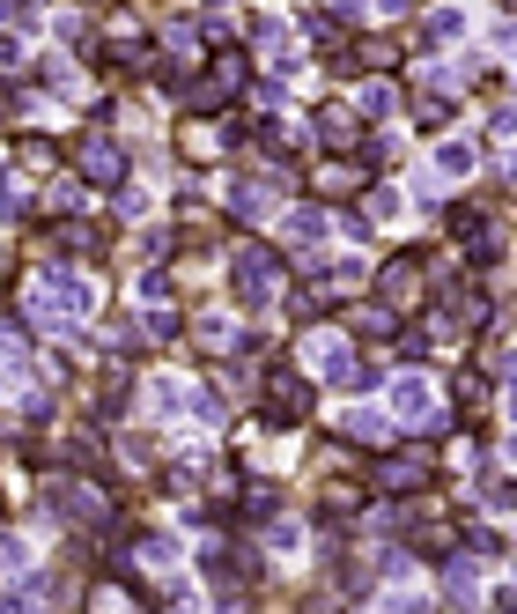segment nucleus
Instances as JSON below:
<instances>
[{"label":"nucleus","instance_id":"obj_1","mask_svg":"<svg viewBox=\"0 0 517 614\" xmlns=\"http://www.w3.org/2000/svg\"><path fill=\"white\" fill-rule=\"evenodd\" d=\"M281 282H289V267H281L266 245H244L237 259H229V289H237L244 311H266V304L281 296Z\"/></svg>","mask_w":517,"mask_h":614},{"label":"nucleus","instance_id":"obj_2","mask_svg":"<svg viewBox=\"0 0 517 614\" xmlns=\"http://www.w3.org/2000/svg\"><path fill=\"white\" fill-rule=\"evenodd\" d=\"M259 415L274 422V430H296L303 415H311V378L303 370H266V393H259Z\"/></svg>","mask_w":517,"mask_h":614},{"label":"nucleus","instance_id":"obj_3","mask_svg":"<svg viewBox=\"0 0 517 614\" xmlns=\"http://www.w3.org/2000/svg\"><path fill=\"white\" fill-rule=\"evenodd\" d=\"M74 171H82L89 185H104V193H119V185H126V148L111 134H82V141H74Z\"/></svg>","mask_w":517,"mask_h":614},{"label":"nucleus","instance_id":"obj_4","mask_svg":"<svg viewBox=\"0 0 517 614\" xmlns=\"http://www.w3.org/2000/svg\"><path fill=\"white\" fill-rule=\"evenodd\" d=\"M244 82H252V60H244L237 45H215V60H207L200 89H193V104H229V97H237Z\"/></svg>","mask_w":517,"mask_h":614},{"label":"nucleus","instance_id":"obj_5","mask_svg":"<svg viewBox=\"0 0 517 614\" xmlns=\"http://www.w3.org/2000/svg\"><path fill=\"white\" fill-rule=\"evenodd\" d=\"M82 400H89V422H119L126 407H133V378L111 363V370H97V385H89Z\"/></svg>","mask_w":517,"mask_h":614},{"label":"nucleus","instance_id":"obj_6","mask_svg":"<svg viewBox=\"0 0 517 614\" xmlns=\"http://www.w3.org/2000/svg\"><path fill=\"white\" fill-rule=\"evenodd\" d=\"M392 415H407V422L436 415V385L421 378V370H399V378H392Z\"/></svg>","mask_w":517,"mask_h":614},{"label":"nucleus","instance_id":"obj_7","mask_svg":"<svg viewBox=\"0 0 517 614\" xmlns=\"http://www.w3.org/2000/svg\"><path fill=\"white\" fill-rule=\"evenodd\" d=\"M355 141H362L355 111L348 104H318V148H333V156H340V148H355Z\"/></svg>","mask_w":517,"mask_h":614},{"label":"nucleus","instance_id":"obj_8","mask_svg":"<svg viewBox=\"0 0 517 614\" xmlns=\"http://www.w3.org/2000/svg\"><path fill=\"white\" fill-rule=\"evenodd\" d=\"M458 37H466V15H458V8H429V15H421V45H458Z\"/></svg>","mask_w":517,"mask_h":614},{"label":"nucleus","instance_id":"obj_9","mask_svg":"<svg viewBox=\"0 0 517 614\" xmlns=\"http://www.w3.org/2000/svg\"><path fill=\"white\" fill-rule=\"evenodd\" d=\"M473 171V141H436V178H466Z\"/></svg>","mask_w":517,"mask_h":614},{"label":"nucleus","instance_id":"obj_10","mask_svg":"<svg viewBox=\"0 0 517 614\" xmlns=\"http://www.w3.org/2000/svg\"><path fill=\"white\" fill-rule=\"evenodd\" d=\"M133 548H141V563H148V570H170V563H178L170 533H133Z\"/></svg>","mask_w":517,"mask_h":614},{"label":"nucleus","instance_id":"obj_11","mask_svg":"<svg viewBox=\"0 0 517 614\" xmlns=\"http://www.w3.org/2000/svg\"><path fill=\"white\" fill-rule=\"evenodd\" d=\"M193 415H200V422H229V393H222V385H200V393H193Z\"/></svg>","mask_w":517,"mask_h":614},{"label":"nucleus","instance_id":"obj_12","mask_svg":"<svg viewBox=\"0 0 517 614\" xmlns=\"http://www.w3.org/2000/svg\"><path fill=\"white\" fill-rule=\"evenodd\" d=\"M348 437H355V444H377V437H385V415H370V407H355V415H348Z\"/></svg>","mask_w":517,"mask_h":614},{"label":"nucleus","instance_id":"obj_13","mask_svg":"<svg viewBox=\"0 0 517 614\" xmlns=\"http://www.w3.org/2000/svg\"><path fill=\"white\" fill-rule=\"evenodd\" d=\"M289 237H296V245H311V237H325V208H296Z\"/></svg>","mask_w":517,"mask_h":614},{"label":"nucleus","instance_id":"obj_14","mask_svg":"<svg viewBox=\"0 0 517 614\" xmlns=\"http://www.w3.org/2000/svg\"><path fill=\"white\" fill-rule=\"evenodd\" d=\"M252 45H289V23L281 15H252Z\"/></svg>","mask_w":517,"mask_h":614},{"label":"nucleus","instance_id":"obj_15","mask_svg":"<svg viewBox=\"0 0 517 614\" xmlns=\"http://www.w3.org/2000/svg\"><path fill=\"white\" fill-rule=\"evenodd\" d=\"M488 511H517V481L510 474H488Z\"/></svg>","mask_w":517,"mask_h":614},{"label":"nucleus","instance_id":"obj_16","mask_svg":"<svg viewBox=\"0 0 517 614\" xmlns=\"http://www.w3.org/2000/svg\"><path fill=\"white\" fill-rule=\"evenodd\" d=\"M385 111H399V89H362V119H385Z\"/></svg>","mask_w":517,"mask_h":614},{"label":"nucleus","instance_id":"obj_17","mask_svg":"<svg viewBox=\"0 0 517 614\" xmlns=\"http://www.w3.org/2000/svg\"><path fill=\"white\" fill-rule=\"evenodd\" d=\"M495 385H503V393H517V356H503V363H495Z\"/></svg>","mask_w":517,"mask_h":614},{"label":"nucleus","instance_id":"obj_18","mask_svg":"<svg viewBox=\"0 0 517 614\" xmlns=\"http://www.w3.org/2000/svg\"><path fill=\"white\" fill-rule=\"evenodd\" d=\"M0 67H23V45H15V37H0Z\"/></svg>","mask_w":517,"mask_h":614},{"label":"nucleus","instance_id":"obj_19","mask_svg":"<svg viewBox=\"0 0 517 614\" xmlns=\"http://www.w3.org/2000/svg\"><path fill=\"white\" fill-rule=\"evenodd\" d=\"M495 45H503V52H517V23H503V30H495Z\"/></svg>","mask_w":517,"mask_h":614}]
</instances>
